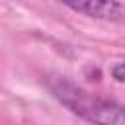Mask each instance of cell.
Wrapping results in <instances>:
<instances>
[{
    "label": "cell",
    "mask_w": 125,
    "mask_h": 125,
    "mask_svg": "<svg viewBox=\"0 0 125 125\" xmlns=\"http://www.w3.org/2000/svg\"><path fill=\"white\" fill-rule=\"evenodd\" d=\"M47 88L70 113L92 125H125V105L115 100L90 94L64 76H49Z\"/></svg>",
    "instance_id": "6da1fadb"
},
{
    "label": "cell",
    "mask_w": 125,
    "mask_h": 125,
    "mask_svg": "<svg viewBox=\"0 0 125 125\" xmlns=\"http://www.w3.org/2000/svg\"><path fill=\"white\" fill-rule=\"evenodd\" d=\"M66 8L104 21H123L125 6L119 0H61Z\"/></svg>",
    "instance_id": "7a4b0ae2"
},
{
    "label": "cell",
    "mask_w": 125,
    "mask_h": 125,
    "mask_svg": "<svg viewBox=\"0 0 125 125\" xmlns=\"http://www.w3.org/2000/svg\"><path fill=\"white\" fill-rule=\"evenodd\" d=\"M111 76H113L117 82H125V62H117V64L111 68Z\"/></svg>",
    "instance_id": "3957f363"
}]
</instances>
